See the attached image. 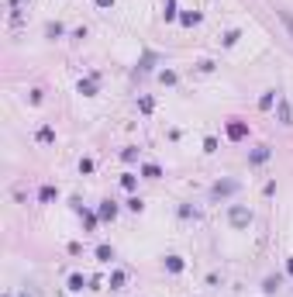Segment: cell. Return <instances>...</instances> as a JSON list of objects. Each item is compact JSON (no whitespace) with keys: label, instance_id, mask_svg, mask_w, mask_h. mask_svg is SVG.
I'll use <instances>...</instances> for the list:
<instances>
[{"label":"cell","instance_id":"3957f363","mask_svg":"<svg viewBox=\"0 0 293 297\" xmlns=\"http://www.w3.org/2000/svg\"><path fill=\"white\" fill-rule=\"evenodd\" d=\"M79 93L93 97V93H97V76H90V79H79Z\"/></svg>","mask_w":293,"mask_h":297},{"label":"cell","instance_id":"8992f818","mask_svg":"<svg viewBox=\"0 0 293 297\" xmlns=\"http://www.w3.org/2000/svg\"><path fill=\"white\" fill-rule=\"evenodd\" d=\"M114 215H117V204H114V201H107V204L100 208V218H114Z\"/></svg>","mask_w":293,"mask_h":297},{"label":"cell","instance_id":"277c9868","mask_svg":"<svg viewBox=\"0 0 293 297\" xmlns=\"http://www.w3.org/2000/svg\"><path fill=\"white\" fill-rule=\"evenodd\" d=\"M276 14H280V21L287 24V31H290V38H293V14H290V10H283V7H276Z\"/></svg>","mask_w":293,"mask_h":297},{"label":"cell","instance_id":"7c38bea8","mask_svg":"<svg viewBox=\"0 0 293 297\" xmlns=\"http://www.w3.org/2000/svg\"><path fill=\"white\" fill-rule=\"evenodd\" d=\"M97 256H100L104 263H107V259H114V252H111V245H100V249H97Z\"/></svg>","mask_w":293,"mask_h":297},{"label":"cell","instance_id":"9a60e30c","mask_svg":"<svg viewBox=\"0 0 293 297\" xmlns=\"http://www.w3.org/2000/svg\"><path fill=\"white\" fill-rule=\"evenodd\" d=\"M38 139H42V142H52L56 135H52V128H42V132H38Z\"/></svg>","mask_w":293,"mask_h":297},{"label":"cell","instance_id":"9c48e42d","mask_svg":"<svg viewBox=\"0 0 293 297\" xmlns=\"http://www.w3.org/2000/svg\"><path fill=\"white\" fill-rule=\"evenodd\" d=\"M280 118H283V125H290V104L287 100H280Z\"/></svg>","mask_w":293,"mask_h":297},{"label":"cell","instance_id":"7a4b0ae2","mask_svg":"<svg viewBox=\"0 0 293 297\" xmlns=\"http://www.w3.org/2000/svg\"><path fill=\"white\" fill-rule=\"evenodd\" d=\"M245 135H248V128H245L241 121H231V125H228V139H245Z\"/></svg>","mask_w":293,"mask_h":297},{"label":"cell","instance_id":"6da1fadb","mask_svg":"<svg viewBox=\"0 0 293 297\" xmlns=\"http://www.w3.org/2000/svg\"><path fill=\"white\" fill-rule=\"evenodd\" d=\"M228 218H231L234 228H245V224L252 222V211H245V208H231V215H228Z\"/></svg>","mask_w":293,"mask_h":297},{"label":"cell","instance_id":"ac0fdd59","mask_svg":"<svg viewBox=\"0 0 293 297\" xmlns=\"http://www.w3.org/2000/svg\"><path fill=\"white\" fill-rule=\"evenodd\" d=\"M287 270H290V273H293V256H290V263H287Z\"/></svg>","mask_w":293,"mask_h":297},{"label":"cell","instance_id":"2e32d148","mask_svg":"<svg viewBox=\"0 0 293 297\" xmlns=\"http://www.w3.org/2000/svg\"><path fill=\"white\" fill-rule=\"evenodd\" d=\"M166 17H169V21L176 17V3H173V0H166Z\"/></svg>","mask_w":293,"mask_h":297},{"label":"cell","instance_id":"8fae6325","mask_svg":"<svg viewBox=\"0 0 293 297\" xmlns=\"http://www.w3.org/2000/svg\"><path fill=\"white\" fill-rule=\"evenodd\" d=\"M273 100H276V90H269V93L259 100V107H273Z\"/></svg>","mask_w":293,"mask_h":297},{"label":"cell","instance_id":"e0dca14e","mask_svg":"<svg viewBox=\"0 0 293 297\" xmlns=\"http://www.w3.org/2000/svg\"><path fill=\"white\" fill-rule=\"evenodd\" d=\"M97 7H114V0H97Z\"/></svg>","mask_w":293,"mask_h":297},{"label":"cell","instance_id":"4fadbf2b","mask_svg":"<svg viewBox=\"0 0 293 297\" xmlns=\"http://www.w3.org/2000/svg\"><path fill=\"white\" fill-rule=\"evenodd\" d=\"M69 287H73V291H83V277H79V273L69 277Z\"/></svg>","mask_w":293,"mask_h":297},{"label":"cell","instance_id":"5b68a950","mask_svg":"<svg viewBox=\"0 0 293 297\" xmlns=\"http://www.w3.org/2000/svg\"><path fill=\"white\" fill-rule=\"evenodd\" d=\"M266 159H269V146H259L255 152H252V162H255V166H259V162H266Z\"/></svg>","mask_w":293,"mask_h":297},{"label":"cell","instance_id":"ba28073f","mask_svg":"<svg viewBox=\"0 0 293 297\" xmlns=\"http://www.w3.org/2000/svg\"><path fill=\"white\" fill-rule=\"evenodd\" d=\"M221 194H234V183H218L214 187V197H221Z\"/></svg>","mask_w":293,"mask_h":297},{"label":"cell","instance_id":"30bf717a","mask_svg":"<svg viewBox=\"0 0 293 297\" xmlns=\"http://www.w3.org/2000/svg\"><path fill=\"white\" fill-rule=\"evenodd\" d=\"M179 21H183V24H197L200 14H190V10H186V14H179Z\"/></svg>","mask_w":293,"mask_h":297},{"label":"cell","instance_id":"5bb4252c","mask_svg":"<svg viewBox=\"0 0 293 297\" xmlns=\"http://www.w3.org/2000/svg\"><path fill=\"white\" fill-rule=\"evenodd\" d=\"M145 176H148V180H155V176H162V169H159V166H145Z\"/></svg>","mask_w":293,"mask_h":297},{"label":"cell","instance_id":"52a82bcc","mask_svg":"<svg viewBox=\"0 0 293 297\" xmlns=\"http://www.w3.org/2000/svg\"><path fill=\"white\" fill-rule=\"evenodd\" d=\"M166 266H169L173 273H179V270H183V259H179V256H169V259H166Z\"/></svg>","mask_w":293,"mask_h":297}]
</instances>
